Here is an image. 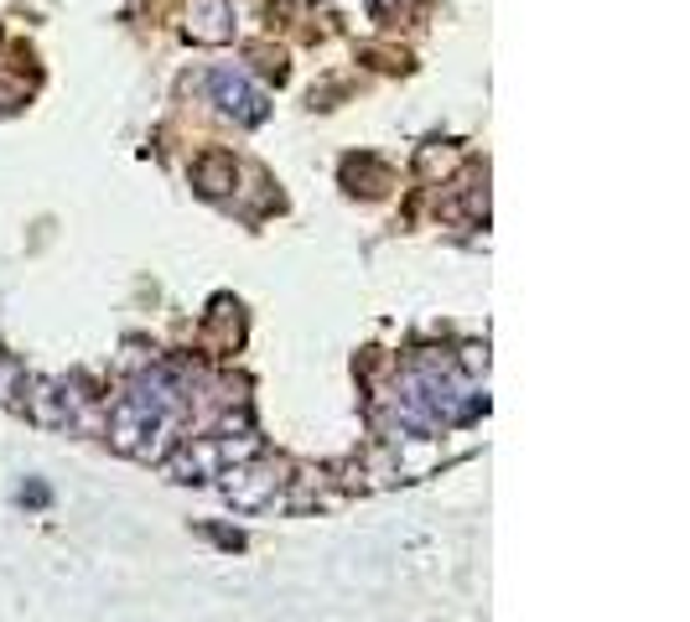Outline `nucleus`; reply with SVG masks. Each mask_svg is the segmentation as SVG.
I'll list each match as a JSON object with an SVG mask.
<instances>
[{"label": "nucleus", "mask_w": 690, "mask_h": 622, "mask_svg": "<svg viewBox=\"0 0 690 622\" xmlns=\"http://www.w3.org/2000/svg\"><path fill=\"white\" fill-rule=\"evenodd\" d=\"M193 176H197V187H203L208 197L229 193V187H234V156H223V151L203 156V161L193 166Z\"/></svg>", "instance_id": "nucleus-4"}, {"label": "nucleus", "mask_w": 690, "mask_h": 622, "mask_svg": "<svg viewBox=\"0 0 690 622\" xmlns=\"http://www.w3.org/2000/svg\"><path fill=\"white\" fill-rule=\"evenodd\" d=\"M187 32L197 42H229L234 37V5L229 0H187Z\"/></svg>", "instance_id": "nucleus-3"}, {"label": "nucleus", "mask_w": 690, "mask_h": 622, "mask_svg": "<svg viewBox=\"0 0 690 622\" xmlns=\"http://www.w3.org/2000/svg\"><path fill=\"white\" fill-rule=\"evenodd\" d=\"M0 405H26V373L5 353H0Z\"/></svg>", "instance_id": "nucleus-5"}, {"label": "nucleus", "mask_w": 690, "mask_h": 622, "mask_svg": "<svg viewBox=\"0 0 690 622\" xmlns=\"http://www.w3.org/2000/svg\"><path fill=\"white\" fill-rule=\"evenodd\" d=\"M462 369L483 373V369H488V353H483V348H462Z\"/></svg>", "instance_id": "nucleus-6"}, {"label": "nucleus", "mask_w": 690, "mask_h": 622, "mask_svg": "<svg viewBox=\"0 0 690 622\" xmlns=\"http://www.w3.org/2000/svg\"><path fill=\"white\" fill-rule=\"evenodd\" d=\"M208 83H214L218 110H223V115H234L239 125H255V119L265 115V99L250 89V78H244V73H229V68H218Z\"/></svg>", "instance_id": "nucleus-2"}, {"label": "nucleus", "mask_w": 690, "mask_h": 622, "mask_svg": "<svg viewBox=\"0 0 690 622\" xmlns=\"http://www.w3.org/2000/svg\"><path fill=\"white\" fill-rule=\"evenodd\" d=\"M218 477H223V498H229L234 508H265L280 493V483H286V477H280V466L276 462H260V457H255V462L223 466Z\"/></svg>", "instance_id": "nucleus-1"}]
</instances>
